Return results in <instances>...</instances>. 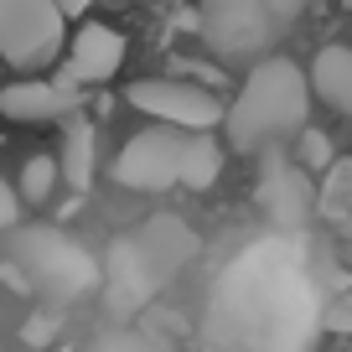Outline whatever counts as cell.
<instances>
[{"mask_svg": "<svg viewBox=\"0 0 352 352\" xmlns=\"http://www.w3.org/2000/svg\"><path fill=\"white\" fill-rule=\"evenodd\" d=\"M337 161V155H331V140L321 130H300V171H327V166Z\"/></svg>", "mask_w": 352, "mask_h": 352, "instance_id": "e0dca14e", "label": "cell"}, {"mask_svg": "<svg viewBox=\"0 0 352 352\" xmlns=\"http://www.w3.org/2000/svg\"><path fill=\"white\" fill-rule=\"evenodd\" d=\"M78 109H83V94L57 78H21V83L0 88V114L16 124H67Z\"/></svg>", "mask_w": 352, "mask_h": 352, "instance_id": "ba28073f", "label": "cell"}, {"mask_svg": "<svg viewBox=\"0 0 352 352\" xmlns=\"http://www.w3.org/2000/svg\"><path fill=\"white\" fill-rule=\"evenodd\" d=\"M321 327H327V331H352V296L337 300L331 311H321Z\"/></svg>", "mask_w": 352, "mask_h": 352, "instance_id": "44dd1931", "label": "cell"}, {"mask_svg": "<svg viewBox=\"0 0 352 352\" xmlns=\"http://www.w3.org/2000/svg\"><path fill=\"white\" fill-rule=\"evenodd\" d=\"M321 296L290 239H259L208 300V352H311Z\"/></svg>", "mask_w": 352, "mask_h": 352, "instance_id": "6da1fadb", "label": "cell"}, {"mask_svg": "<svg viewBox=\"0 0 352 352\" xmlns=\"http://www.w3.org/2000/svg\"><path fill=\"white\" fill-rule=\"evenodd\" d=\"M16 270L32 285H47L57 300H78L99 285L94 254L78 249L63 228H21V239H16Z\"/></svg>", "mask_w": 352, "mask_h": 352, "instance_id": "3957f363", "label": "cell"}, {"mask_svg": "<svg viewBox=\"0 0 352 352\" xmlns=\"http://www.w3.org/2000/svg\"><path fill=\"white\" fill-rule=\"evenodd\" d=\"M94 155H99V130H94V120L73 114L63 130V151H57V176H67L73 192H88L94 187V166H99Z\"/></svg>", "mask_w": 352, "mask_h": 352, "instance_id": "4fadbf2b", "label": "cell"}, {"mask_svg": "<svg viewBox=\"0 0 352 352\" xmlns=\"http://www.w3.org/2000/svg\"><path fill=\"white\" fill-rule=\"evenodd\" d=\"M259 197H264V212L275 218V228H300L316 208V187L306 182V171H296L290 161L270 155L264 161V182H259Z\"/></svg>", "mask_w": 352, "mask_h": 352, "instance_id": "9c48e42d", "label": "cell"}, {"mask_svg": "<svg viewBox=\"0 0 352 352\" xmlns=\"http://www.w3.org/2000/svg\"><path fill=\"white\" fill-rule=\"evenodd\" d=\"M67 21L52 0H0V57L16 73H42L63 57Z\"/></svg>", "mask_w": 352, "mask_h": 352, "instance_id": "277c9868", "label": "cell"}, {"mask_svg": "<svg viewBox=\"0 0 352 352\" xmlns=\"http://www.w3.org/2000/svg\"><path fill=\"white\" fill-rule=\"evenodd\" d=\"M182 145H187V135L166 130V124L140 130L135 140H124L120 155H114V182L130 187V192H166V187H176Z\"/></svg>", "mask_w": 352, "mask_h": 352, "instance_id": "52a82bcc", "label": "cell"}, {"mask_svg": "<svg viewBox=\"0 0 352 352\" xmlns=\"http://www.w3.org/2000/svg\"><path fill=\"white\" fill-rule=\"evenodd\" d=\"M21 342H26V347H52V342H57V316H52V311H36V316H26Z\"/></svg>", "mask_w": 352, "mask_h": 352, "instance_id": "d6986e66", "label": "cell"}, {"mask_svg": "<svg viewBox=\"0 0 352 352\" xmlns=\"http://www.w3.org/2000/svg\"><path fill=\"white\" fill-rule=\"evenodd\" d=\"M347 208H352V161H331L321 171V187H316V212L342 218Z\"/></svg>", "mask_w": 352, "mask_h": 352, "instance_id": "9a60e30c", "label": "cell"}, {"mask_svg": "<svg viewBox=\"0 0 352 352\" xmlns=\"http://www.w3.org/2000/svg\"><path fill=\"white\" fill-rule=\"evenodd\" d=\"M124 63V36L114 32V26L104 21H88L83 32L73 36V57H67V73H73V83H109L114 73H120Z\"/></svg>", "mask_w": 352, "mask_h": 352, "instance_id": "8fae6325", "label": "cell"}, {"mask_svg": "<svg viewBox=\"0 0 352 352\" xmlns=\"http://www.w3.org/2000/svg\"><path fill=\"white\" fill-rule=\"evenodd\" d=\"M311 114V88L290 57H264L249 78H243V94L233 99V109H223L233 151H259L264 140L275 135L300 130Z\"/></svg>", "mask_w": 352, "mask_h": 352, "instance_id": "7a4b0ae2", "label": "cell"}, {"mask_svg": "<svg viewBox=\"0 0 352 352\" xmlns=\"http://www.w3.org/2000/svg\"><path fill=\"white\" fill-rule=\"evenodd\" d=\"M52 6L63 11V21H67V16H83L88 6H94V0H52Z\"/></svg>", "mask_w": 352, "mask_h": 352, "instance_id": "cb8c5ba5", "label": "cell"}, {"mask_svg": "<svg viewBox=\"0 0 352 352\" xmlns=\"http://www.w3.org/2000/svg\"><path fill=\"white\" fill-rule=\"evenodd\" d=\"M0 280H6V285H11L16 296H26V290H32V280H26L21 270H16V264H0Z\"/></svg>", "mask_w": 352, "mask_h": 352, "instance_id": "603a6c76", "label": "cell"}, {"mask_svg": "<svg viewBox=\"0 0 352 352\" xmlns=\"http://www.w3.org/2000/svg\"><path fill=\"white\" fill-rule=\"evenodd\" d=\"M21 223V197L6 187V176H0V228H16Z\"/></svg>", "mask_w": 352, "mask_h": 352, "instance_id": "ffe728a7", "label": "cell"}, {"mask_svg": "<svg viewBox=\"0 0 352 352\" xmlns=\"http://www.w3.org/2000/svg\"><path fill=\"white\" fill-rule=\"evenodd\" d=\"M124 99L135 104L140 114L161 120L166 130H187V135H208L212 124H223V99L202 83H187V78H140L130 83Z\"/></svg>", "mask_w": 352, "mask_h": 352, "instance_id": "5b68a950", "label": "cell"}, {"mask_svg": "<svg viewBox=\"0 0 352 352\" xmlns=\"http://www.w3.org/2000/svg\"><path fill=\"white\" fill-rule=\"evenodd\" d=\"M57 155H32V161L21 166V192L16 197H26V202H47L57 192Z\"/></svg>", "mask_w": 352, "mask_h": 352, "instance_id": "2e32d148", "label": "cell"}, {"mask_svg": "<svg viewBox=\"0 0 352 352\" xmlns=\"http://www.w3.org/2000/svg\"><path fill=\"white\" fill-rule=\"evenodd\" d=\"M306 88L321 104H331L337 114L352 120V47H321L306 73Z\"/></svg>", "mask_w": 352, "mask_h": 352, "instance_id": "7c38bea8", "label": "cell"}, {"mask_svg": "<svg viewBox=\"0 0 352 352\" xmlns=\"http://www.w3.org/2000/svg\"><path fill=\"white\" fill-rule=\"evenodd\" d=\"M197 32H202V42H208L212 57L243 63V57H259L264 47H270L275 26L264 16V0H202Z\"/></svg>", "mask_w": 352, "mask_h": 352, "instance_id": "8992f818", "label": "cell"}, {"mask_svg": "<svg viewBox=\"0 0 352 352\" xmlns=\"http://www.w3.org/2000/svg\"><path fill=\"white\" fill-rule=\"evenodd\" d=\"M300 6L306 0H264V16H270V26H280V21H296Z\"/></svg>", "mask_w": 352, "mask_h": 352, "instance_id": "7402d4cb", "label": "cell"}, {"mask_svg": "<svg viewBox=\"0 0 352 352\" xmlns=\"http://www.w3.org/2000/svg\"><path fill=\"white\" fill-rule=\"evenodd\" d=\"M88 352H161L151 337H140V331H109V337H99Z\"/></svg>", "mask_w": 352, "mask_h": 352, "instance_id": "ac0fdd59", "label": "cell"}, {"mask_svg": "<svg viewBox=\"0 0 352 352\" xmlns=\"http://www.w3.org/2000/svg\"><path fill=\"white\" fill-rule=\"evenodd\" d=\"M130 243H135V254L145 259V270H151L155 285H161V280H171L176 270L197 254V233H192L182 218H155V223H145Z\"/></svg>", "mask_w": 352, "mask_h": 352, "instance_id": "30bf717a", "label": "cell"}, {"mask_svg": "<svg viewBox=\"0 0 352 352\" xmlns=\"http://www.w3.org/2000/svg\"><path fill=\"white\" fill-rule=\"evenodd\" d=\"M223 176V145L212 135H187L182 145V166H176V182L192 192H208L212 182Z\"/></svg>", "mask_w": 352, "mask_h": 352, "instance_id": "5bb4252c", "label": "cell"}]
</instances>
